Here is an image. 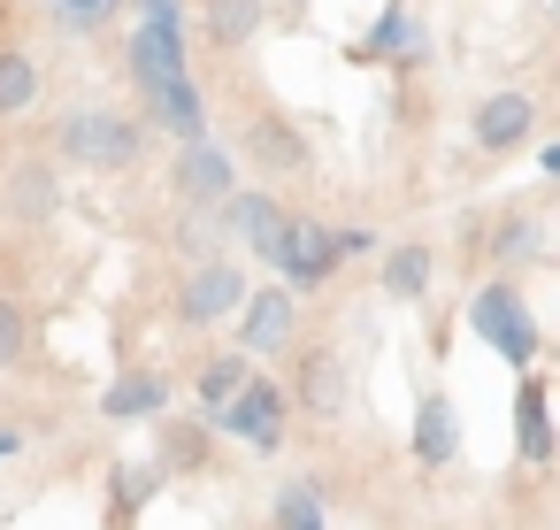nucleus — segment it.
I'll list each match as a JSON object with an SVG mask.
<instances>
[{
	"instance_id": "obj_1",
	"label": "nucleus",
	"mask_w": 560,
	"mask_h": 530,
	"mask_svg": "<svg viewBox=\"0 0 560 530\" xmlns=\"http://www.w3.org/2000/svg\"><path fill=\"white\" fill-rule=\"evenodd\" d=\"M139 147H147V131H139V116H124V108H78V116L55 124V154H62L70 170H131Z\"/></svg>"
},
{
	"instance_id": "obj_2",
	"label": "nucleus",
	"mask_w": 560,
	"mask_h": 530,
	"mask_svg": "<svg viewBox=\"0 0 560 530\" xmlns=\"http://www.w3.org/2000/svg\"><path fill=\"white\" fill-rule=\"evenodd\" d=\"M284 415H292L284 384H269L261 369H246V384H238L223 407H208V430H231V438H246L254 453H277V446H284Z\"/></svg>"
},
{
	"instance_id": "obj_3",
	"label": "nucleus",
	"mask_w": 560,
	"mask_h": 530,
	"mask_svg": "<svg viewBox=\"0 0 560 530\" xmlns=\"http://www.w3.org/2000/svg\"><path fill=\"white\" fill-rule=\"evenodd\" d=\"M468 323H476V338H483V346H499L514 369H529V361H537V323H529V308H522L514 277H491V285L468 300Z\"/></svg>"
},
{
	"instance_id": "obj_4",
	"label": "nucleus",
	"mask_w": 560,
	"mask_h": 530,
	"mask_svg": "<svg viewBox=\"0 0 560 530\" xmlns=\"http://www.w3.org/2000/svg\"><path fill=\"white\" fill-rule=\"evenodd\" d=\"M231 185H238V170H231V154H223V147H208V131L177 147V162H170V193H177L192 216H200V208H215Z\"/></svg>"
},
{
	"instance_id": "obj_5",
	"label": "nucleus",
	"mask_w": 560,
	"mask_h": 530,
	"mask_svg": "<svg viewBox=\"0 0 560 530\" xmlns=\"http://www.w3.org/2000/svg\"><path fill=\"white\" fill-rule=\"evenodd\" d=\"M238 300H246V269H231V262H215V254L192 262L185 285H177V315H185V323H223Z\"/></svg>"
},
{
	"instance_id": "obj_6",
	"label": "nucleus",
	"mask_w": 560,
	"mask_h": 530,
	"mask_svg": "<svg viewBox=\"0 0 560 530\" xmlns=\"http://www.w3.org/2000/svg\"><path fill=\"white\" fill-rule=\"evenodd\" d=\"M231 315H238V338H246V354H277V346L292 338V323H300V308H292V285H246V300H238Z\"/></svg>"
},
{
	"instance_id": "obj_7",
	"label": "nucleus",
	"mask_w": 560,
	"mask_h": 530,
	"mask_svg": "<svg viewBox=\"0 0 560 530\" xmlns=\"http://www.w3.org/2000/svg\"><path fill=\"white\" fill-rule=\"evenodd\" d=\"M292 400H300V415H315V423H338V415H346V400H353V377H346V361H338L330 346L300 354V369H292Z\"/></svg>"
},
{
	"instance_id": "obj_8",
	"label": "nucleus",
	"mask_w": 560,
	"mask_h": 530,
	"mask_svg": "<svg viewBox=\"0 0 560 530\" xmlns=\"http://www.w3.org/2000/svg\"><path fill=\"white\" fill-rule=\"evenodd\" d=\"M292 285H323L330 269H338V231H323V223H307V216H284V239H277V254H269Z\"/></svg>"
},
{
	"instance_id": "obj_9",
	"label": "nucleus",
	"mask_w": 560,
	"mask_h": 530,
	"mask_svg": "<svg viewBox=\"0 0 560 530\" xmlns=\"http://www.w3.org/2000/svg\"><path fill=\"white\" fill-rule=\"evenodd\" d=\"M468 131H476V147L483 154H514L529 131H537V101L529 93H491V101H476V116H468Z\"/></svg>"
},
{
	"instance_id": "obj_10",
	"label": "nucleus",
	"mask_w": 560,
	"mask_h": 530,
	"mask_svg": "<svg viewBox=\"0 0 560 530\" xmlns=\"http://www.w3.org/2000/svg\"><path fill=\"white\" fill-rule=\"evenodd\" d=\"M238 147L254 154V170H269V177H300L307 170V139L284 124V116H246V131H238Z\"/></svg>"
},
{
	"instance_id": "obj_11",
	"label": "nucleus",
	"mask_w": 560,
	"mask_h": 530,
	"mask_svg": "<svg viewBox=\"0 0 560 530\" xmlns=\"http://www.w3.org/2000/svg\"><path fill=\"white\" fill-rule=\"evenodd\" d=\"M215 216H223V231H231V239H246L261 262H269V254H277V239H284V208H277L269 193H238V185H231V193L215 200Z\"/></svg>"
},
{
	"instance_id": "obj_12",
	"label": "nucleus",
	"mask_w": 560,
	"mask_h": 530,
	"mask_svg": "<svg viewBox=\"0 0 560 530\" xmlns=\"http://www.w3.org/2000/svg\"><path fill=\"white\" fill-rule=\"evenodd\" d=\"M185 70H192V55H185L177 16H147V24L131 32V78L147 85V78H185Z\"/></svg>"
},
{
	"instance_id": "obj_13",
	"label": "nucleus",
	"mask_w": 560,
	"mask_h": 530,
	"mask_svg": "<svg viewBox=\"0 0 560 530\" xmlns=\"http://www.w3.org/2000/svg\"><path fill=\"white\" fill-rule=\"evenodd\" d=\"M139 93H147V108H154L162 131H177V139H200V131H208V101H200L192 70H185V78H147Z\"/></svg>"
},
{
	"instance_id": "obj_14",
	"label": "nucleus",
	"mask_w": 560,
	"mask_h": 530,
	"mask_svg": "<svg viewBox=\"0 0 560 530\" xmlns=\"http://www.w3.org/2000/svg\"><path fill=\"white\" fill-rule=\"evenodd\" d=\"M261 24H269V0H200V32H208V47H215V55L254 47V39H261Z\"/></svg>"
},
{
	"instance_id": "obj_15",
	"label": "nucleus",
	"mask_w": 560,
	"mask_h": 530,
	"mask_svg": "<svg viewBox=\"0 0 560 530\" xmlns=\"http://www.w3.org/2000/svg\"><path fill=\"white\" fill-rule=\"evenodd\" d=\"M55 208H62V170L39 162V154L16 162V170H9V216H16V223H47Z\"/></svg>"
},
{
	"instance_id": "obj_16",
	"label": "nucleus",
	"mask_w": 560,
	"mask_h": 530,
	"mask_svg": "<svg viewBox=\"0 0 560 530\" xmlns=\"http://www.w3.org/2000/svg\"><path fill=\"white\" fill-rule=\"evenodd\" d=\"M162 484H170V469H162V461H116V469H108V530L139 522V507H147Z\"/></svg>"
},
{
	"instance_id": "obj_17",
	"label": "nucleus",
	"mask_w": 560,
	"mask_h": 530,
	"mask_svg": "<svg viewBox=\"0 0 560 530\" xmlns=\"http://www.w3.org/2000/svg\"><path fill=\"white\" fill-rule=\"evenodd\" d=\"M170 407V384L154 377V369H131V377H116L108 392H101V415L108 423H154Z\"/></svg>"
},
{
	"instance_id": "obj_18",
	"label": "nucleus",
	"mask_w": 560,
	"mask_h": 530,
	"mask_svg": "<svg viewBox=\"0 0 560 530\" xmlns=\"http://www.w3.org/2000/svg\"><path fill=\"white\" fill-rule=\"evenodd\" d=\"M453 453H460L453 400H445V392H430V400L415 407V461H422V469H438V461H453Z\"/></svg>"
},
{
	"instance_id": "obj_19",
	"label": "nucleus",
	"mask_w": 560,
	"mask_h": 530,
	"mask_svg": "<svg viewBox=\"0 0 560 530\" xmlns=\"http://www.w3.org/2000/svg\"><path fill=\"white\" fill-rule=\"evenodd\" d=\"M39 108V62L24 47H0V124H16Z\"/></svg>"
},
{
	"instance_id": "obj_20",
	"label": "nucleus",
	"mask_w": 560,
	"mask_h": 530,
	"mask_svg": "<svg viewBox=\"0 0 560 530\" xmlns=\"http://www.w3.org/2000/svg\"><path fill=\"white\" fill-rule=\"evenodd\" d=\"M361 55H369V62H422V55H430V32H422L415 16H399V9H392V16L369 32V47H361Z\"/></svg>"
},
{
	"instance_id": "obj_21",
	"label": "nucleus",
	"mask_w": 560,
	"mask_h": 530,
	"mask_svg": "<svg viewBox=\"0 0 560 530\" xmlns=\"http://www.w3.org/2000/svg\"><path fill=\"white\" fill-rule=\"evenodd\" d=\"M430 277H438V254H430V246H392L376 285H384L392 300H422V292H430Z\"/></svg>"
},
{
	"instance_id": "obj_22",
	"label": "nucleus",
	"mask_w": 560,
	"mask_h": 530,
	"mask_svg": "<svg viewBox=\"0 0 560 530\" xmlns=\"http://www.w3.org/2000/svg\"><path fill=\"white\" fill-rule=\"evenodd\" d=\"M514 415H522V461H529V469H545V461H552V423H545V377H537V369L522 377Z\"/></svg>"
},
{
	"instance_id": "obj_23",
	"label": "nucleus",
	"mask_w": 560,
	"mask_h": 530,
	"mask_svg": "<svg viewBox=\"0 0 560 530\" xmlns=\"http://www.w3.org/2000/svg\"><path fill=\"white\" fill-rule=\"evenodd\" d=\"M537 254H545L537 216H506V223H491V262H499V269H522V262H537Z\"/></svg>"
},
{
	"instance_id": "obj_24",
	"label": "nucleus",
	"mask_w": 560,
	"mask_h": 530,
	"mask_svg": "<svg viewBox=\"0 0 560 530\" xmlns=\"http://www.w3.org/2000/svg\"><path fill=\"white\" fill-rule=\"evenodd\" d=\"M154 461H162V469H208V423H170Z\"/></svg>"
},
{
	"instance_id": "obj_25",
	"label": "nucleus",
	"mask_w": 560,
	"mask_h": 530,
	"mask_svg": "<svg viewBox=\"0 0 560 530\" xmlns=\"http://www.w3.org/2000/svg\"><path fill=\"white\" fill-rule=\"evenodd\" d=\"M246 369H254V354H215V361L200 369V407H223V400L246 384Z\"/></svg>"
},
{
	"instance_id": "obj_26",
	"label": "nucleus",
	"mask_w": 560,
	"mask_h": 530,
	"mask_svg": "<svg viewBox=\"0 0 560 530\" xmlns=\"http://www.w3.org/2000/svg\"><path fill=\"white\" fill-rule=\"evenodd\" d=\"M277 530H323L315 484H284V492H277Z\"/></svg>"
},
{
	"instance_id": "obj_27",
	"label": "nucleus",
	"mask_w": 560,
	"mask_h": 530,
	"mask_svg": "<svg viewBox=\"0 0 560 530\" xmlns=\"http://www.w3.org/2000/svg\"><path fill=\"white\" fill-rule=\"evenodd\" d=\"M24 354H32V323H24V308L9 292H0V369H16Z\"/></svg>"
},
{
	"instance_id": "obj_28",
	"label": "nucleus",
	"mask_w": 560,
	"mask_h": 530,
	"mask_svg": "<svg viewBox=\"0 0 560 530\" xmlns=\"http://www.w3.org/2000/svg\"><path fill=\"white\" fill-rule=\"evenodd\" d=\"M47 16H55V24H70V32H93V24H108V16H116V0H47Z\"/></svg>"
},
{
	"instance_id": "obj_29",
	"label": "nucleus",
	"mask_w": 560,
	"mask_h": 530,
	"mask_svg": "<svg viewBox=\"0 0 560 530\" xmlns=\"http://www.w3.org/2000/svg\"><path fill=\"white\" fill-rule=\"evenodd\" d=\"M0 453H16V430H0Z\"/></svg>"
}]
</instances>
